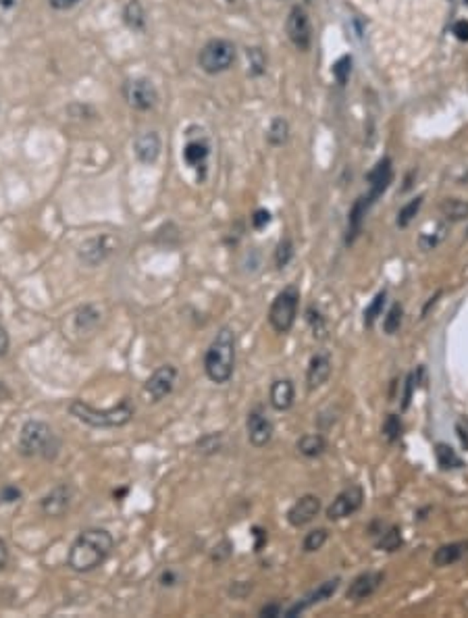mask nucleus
<instances>
[{"instance_id":"f257e3e1","label":"nucleus","mask_w":468,"mask_h":618,"mask_svg":"<svg viewBox=\"0 0 468 618\" xmlns=\"http://www.w3.org/2000/svg\"><path fill=\"white\" fill-rule=\"evenodd\" d=\"M113 547L115 539L106 529H86L71 543L67 554V566L73 572H92L109 560Z\"/></svg>"},{"instance_id":"f03ea898","label":"nucleus","mask_w":468,"mask_h":618,"mask_svg":"<svg viewBox=\"0 0 468 618\" xmlns=\"http://www.w3.org/2000/svg\"><path fill=\"white\" fill-rule=\"evenodd\" d=\"M233 371H236V334L223 327L204 354V373L212 383L223 385L233 377Z\"/></svg>"},{"instance_id":"7ed1b4c3","label":"nucleus","mask_w":468,"mask_h":618,"mask_svg":"<svg viewBox=\"0 0 468 618\" xmlns=\"http://www.w3.org/2000/svg\"><path fill=\"white\" fill-rule=\"evenodd\" d=\"M17 450L24 458L55 460L61 454V437L48 423L40 419H30L21 425Z\"/></svg>"},{"instance_id":"20e7f679","label":"nucleus","mask_w":468,"mask_h":618,"mask_svg":"<svg viewBox=\"0 0 468 618\" xmlns=\"http://www.w3.org/2000/svg\"><path fill=\"white\" fill-rule=\"evenodd\" d=\"M69 412H71V417H75L79 423H84L88 427L119 429V427H125L133 419L135 406L131 404L129 398H123L119 404H115L111 408H104V410H98L92 404L84 402V400H73L69 404Z\"/></svg>"},{"instance_id":"39448f33","label":"nucleus","mask_w":468,"mask_h":618,"mask_svg":"<svg viewBox=\"0 0 468 618\" xmlns=\"http://www.w3.org/2000/svg\"><path fill=\"white\" fill-rule=\"evenodd\" d=\"M298 308H300V289L296 285L283 287L271 308H269V323L277 334H290L298 319Z\"/></svg>"},{"instance_id":"423d86ee","label":"nucleus","mask_w":468,"mask_h":618,"mask_svg":"<svg viewBox=\"0 0 468 618\" xmlns=\"http://www.w3.org/2000/svg\"><path fill=\"white\" fill-rule=\"evenodd\" d=\"M233 63H236V46L225 38L208 40L198 55V65L208 75L225 73L233 67Z\"/></svg>"},{"instance_id":"0eeeda50","label":"nucleus","mask_w":468,"mask_h":618,"mask_svg":"<svg viewBox=\"0 0 468 618\" xmlns=\"http://www.w3.org/2000/svg\"><path fill=\"white\" fill-rule=\"evenodd\" d=\"M364 502V491L360 485H348L346 489H341L335 500L329 504L327 508V518L329 520H344L352 514H356L362 508Z\"/></svg>"},{"instance_id":"6e6552de","label":"nucleus","mask_w":468,"mask_h":618,"mask_svg":"<svg viewBox=\"0 0 468 618\" xmlns=\"http://www.w3.org/2000/svg\"><path fill=\"white\" fill-rule=\"evenodd\" d=\"M123 96L127 104L135 111H152L158 102V92L150 80H129L123 86Z\"/></svg>"},{"instance_id":"1a4fd4ad","label":"nucleus","mask_w":468,"mask_h":618,"mask_svg":"<svg viewBox=\"0 0 468 618\" xmlns=\"http://www.w3.org/2000/svg\"><path fill=\"white\" fill-rule=\"evenodd\" d=\"M175 383H177V369L173 365H160L144 383V394L152 402H160L167 396H171V392L175 390Z\"/></svg>"},{"instance_id":"9d476101","label":"nucleus","mask_w":468,"mask_h":618,"mask_svg":"<svg viewBox=\"0 0 468 618\" xmlns=\"http://www.w3.org/2000/svg\"><path fill=\"white\" fill-rule=\"evenodd\" d=\"M288 38L292 40V44L298 51H308L310 42H312V28H310V19L306 15V11L302 7H294L288 15Z\"/></svg>"},{"instance_id":"9b49d317","label":"nucleus","mask_w":468,"mask_h":618,"mask_svg":"<svg viewBox=\"0 0 468 618\" xmlns=\"http://www.w3.org/2000/svg\"><path fill=\"white\" fill-rule=\"evenodd\" d=\"M113 252H115V239L111 235H94V237H88L79 246L77 256L86 266L94 269L100 262H104Z\"/></svg>"},{"instance_id":"f8f14e48","label":"nucleus","mask_w":468,"mask_h":618,"mask_svg":"<svg viewBox=\"0 0 468 618\" xmlns=\"http://www.w3.org/2000/svg\"><path fill=\"white\" fill-rule=\"evenodd\" d=\"M339 583H341V579H339V576H335V579H329V581L321 583L317 589L308 591L304 597H300L296 603H292L288 610H283V616H288V618H294V616H300L302 612H306L308 608H312V606H317V603H321V601H327L329 597H333V595H335V591L339 589Z\"/></svg>"},{"instance_id":"ddd939ff","label":"nucleus","mask_w":468,"mask_h":618,"mask_svg":"<svg viewBox=\"0 0 468 618\" xmlns=\"http://www.w3.org/2000/svg\"><path fill=\"white\" fill-rule=\"evenodd\" d=\"M246 431H248V442L254 448H265L273 439L275 427H273V421L267 417V412L259 406V408H254V410L248 412Z\"/></svg>"},{"instance_id":"4468645a","label":"nucleus","mask_w":468,"mask_h":618,"mask_svg":"<svg viewBox=\"0 0 468 618\" xmlns=\"http://www.w3.org/2000/svg\"><path fill=\"white\" fill-rule=\"evenodd\" d=\"M321 508H323L321 498L315 496V493H306V496L298 498L292 504V508L288 510V522L292 527H296V529L306 527L321 514Z\"/></svg>"},{"instance_id":"2eb2a0df","label":"nucleus","mask_w":468,"mask_h":618,"mask_svg":"<svg viewBox=\"0 0 468 618\" xmlns=\"http://www.w3.org/2000/svg\"><path fill=\"white\" fill-rule=\"evenodd\" d=\"M73 500V487L69 483H61L57 487H53L42 500H40V508L46 516L50 518H59L63 516Z\"/></svg>"},{"instance_id":"dca6fc26","label":"nucleus","mask_w":468,"mask_h":618,"mask_svg":"<svg viewBox=\"0 0 468 618\" xmlns=\"http://www.w3.org/2000/svg\"><path fill=\"white\" fill-rule=\"evenodd\" d=\"M383 579H385V574L379 572V570L360 572L358 576L352 579V583H350V587L346 591V599H350V601H364V599H368L383 585Z\"/></svg>"},{"instance_id":"f3484780","label":"nucleus","mask_w":468,"mask_h":618,"mask_svg":"<svg viewBox=\"0 0 468 618\" xmlns=\"http://www.w3.org/2000/svg\"><path fill=\"white\" fill-rule=\"evenodd\" d=\"M366 179H368V194H366L364 198H366L368 206H373V204L385 194V190L389 188V183H391V179H393L391 161H389V158H381V161L375 165V169L366 175Z\"/></svg>"},{"instance_id":"a211bd4d","label":"nucleus","mask_w":468,"mask_h":618,"mask_svg":"<svg viewBox=\"0 0 468 618\" xmlns=\"http://www.w3.org/2000/svg\"><path fill=\"white\" fill-rule=\"evenodd\" d=\"M331 369H333V363H331V356L329 352H317L310 356L308 361V369H306V385L308 390H319L323 388L329 377H331Z\"/></svg>"},{"instance_id":"6ab92c4d","label":"nucleus","mask_w":468,"mask_h":618,"mask_svg":"<svg viewBox=\"0 0 468 618\" xmlns=\"http://www.w3.org/2000/svg\"><path fill=\"white\" fill-rule=\"evenodd\" d=\"M135 156L140 163L144 165H154L160 156L162 144H160V136L156 131H146L142 136H138L135 144H133Z\"/></svg>"},{"instance_id":"aec40b11","label":"nucleus","mask_w":468,"mask_h":618,"mask_svg":"<svg viewBox=\"0 0 468 618\" xmlns=\"http://www.w3.org/2000/svg\"><path fill=\"white\" fill-rule=\"evenodd\" d=\"M269 402L279 412L290 410L294 406V402H296V388H294L292 379H277V381H273L271 392H269Z\"/></svg>"},{"instance_id":"412c9836","label":"nucleus","mask_w":468,"mask_h":618,"mask_svg":"<svg viewBox=\"0 0 468 618\" xmlns=\"http://www.w3.org/2000/svg\"><path fill=\"white\" fill-rule=\"evenodd\" d=\"M468 554V539L462 541H451V543H443L435 549L433 554V564L435 566H451L456 562H460L464 556Z\"/></svg>"},{"instance_id":"4be33fe9","label":"nucleus","mask_w":468,"mask_h":618,"mask_svg":"<svg viewBox=\"0 0 468 618\" xmlns=\"http://www.w3.org/2000/svg\"><path fill=\"white\" fill-rule=\"evenodd\" d=\"M368 202L364 196H360L354 206L350 208V215H348V235H346V244H354L362 231V223H364V217H366V210H368Z\"/></svg>"},{"instance_id":"5701e85b","label":"nucleus","mask_w":468,"mask_h":618,"mask_svg":"<svg viewBox=\"0 0 468 618\" xmlns=\"http://www.w3.org/2000/svg\"><path fill=\"white\" fill-rule=\"evenodd\" d=\"M210 154V148L204 140H189L183 148V161L189 167L196 169H204L206 167V158Z\"/></svg>"},{"instance_id":"b1692460","label":"nucleus","mask_w":468,"mask_h":618,"mask_svg":"<svg viewBox=\"0 0 468 618\" xmlns=\"http://www.w3.org/2000/svg\"><path fill=\"white\" fill-rule=\"evenodd\" d=\"M298 452L306 458H317V456H323L325 450H327V439L321 435V433H306L298 439L296 444Z\"/></svg>"},{"instance_id":"393cba45","label":"nucleus","mask_w":468,"mask_h":618,"mask_svg":"<svg viewBox=\"0 0 468 618\" xmlns=\"http://www.w3.org/2000/svg\"><path fill=\"white\" fill-rule=\"evenodd\" d=\"M123 21L129 30L133 32H144L146 28V13L140 0H129L123 9Z\"/></svg>"},{"instance_id":"a878e982","label":"nucleus","mask_w":468,"mask_h":618,"mask_svg":"<svg viewBox=\"0 0 468 618\" xmlns=\"http://www.w3.org/2000/svg\"><path fill=\"white\" fill-rule=\"evenodd\" d=\"M435 458H437V464L443 469V471H456V469H462L464 466V460L456 454V450L443 442L435 444Z\"/></svg>"},{"instance_id":"bb28decb","label":"nucleus","mask_w":468,"mask_h":618,"mask_svg":"<svg viewBox=\"0 0 468 618\" xmlns=\"http://www.w3.org/2000/svg\"><path fill=\"white\" fill-rule=\"evenodd\" d=\"M441 215L447 219V221H464L468 219V202L466 200H460V198H447L441 202L439 206Z\"/></svg>"},{"instance_id":"cd10ccee","label":"nucleus","mask_w":468,"mask_h":618,"mask_svg":"<svg viewBox=\"0 0 468 618\" xmlns=\"http://www.w3.org/2000/svg\"><path fill=\"white\" fill-rule=\"evenodd\" d=\"M385 302H387V291H385V289H381V291L371 300V304L366 306V311H364V327H366V329H373L375 323H377V319L383 317Z\"/></svg>"},{"instance_id":"c85d7f7f","label":"nucleus","mask_w":468,"mask_h":618,"mask_svg":"<svg viewBox=\"0 0 468 618\" xmlns=\"http://www.w3.org/2000/svg\"><path fill=\"white\" fill-rule=\"evenodd\" d=\"M400 545H402V531H400V527L391 525V527H387L385 531L379 533L377 549H381V552H395V549H400Z\"/></svg>"},{"instance_id":"c756f323","label":"nucleus","mask_w":468,"mask_h":618,"mask_svg":"<svg viewBox=\"0 0 468 618\" xmlns=\"http://www.w3.org/2000/svg\"><path fill=\"white\" fill-rule=\"evenodd\" d=\"M100 321V313L96 311V308L92 304H86L82 306L79 311L75 313V325L79 331H88V329H94Z\"/></svg>"},{"instance_id":"7c9ffc66","label":"nucleus","mask_w":468,"mask_h":618,"mask_svg":"<svg viewBox=\"0 0 468 618\" xmlns=\"http://www.w3.org/2000/svg\"><path fill=\"white\" fill-rule=\"evenodd\" d=\"M288 136H290V123L283 119V117H277L273 119L269 131H267V140L271 146H283L288 142Z\"/></svg>"},{"instance_id":"2f4dec72","label":"nucleus","mask_w":468,"mask_h":618,"mask_svg":"<svg viewBox=\"0 0 468 618\" xmlns=\"http://www.w3.org/2000/svg\"><path fill=\"white\" fill-rule=\"evenodd\" d=\"M327 539H329V531H327V529H323V527L312 529V531H308V533L304 535V539H302V549H304L306 554L319 552V549L327 543Z\"/></svg>"},{"instance_id":"473e14b6","label":"nucleus","mask_w":468,"mask_h":618,"mask_svg":"<svg viewBox=\"0 0 468 618\" xmlns=\"http://www.w3.org/2000/svg\"><path fill=\"white\" fill-rule=\"evenodd\" d=\"M402 319H404V308H402V304H400V302L391 304V308H389V311L385 313V317H383V329H385V334H387V336L397 334L400 327H402Z\"/></svg>"},{"instance_id":"72a5a7b5","label":"nucleus","mask_w":468,"mask_h":618,"mask_svg":"<svg viewBox=\"0 0 468 618\" xmlns=\"http://www.w3.org/2000/svg\"><path fill=\"white\" fill-rule=\"evenodd\" d=\"M445 231H447L445 225H435L433 231H422V233L418 235V246H420L422 250H433V248H437V246L445 239Z\"/></svg>"},{"instance_id":"f704fd0d","label":"nucleus","mask_w":468,"mask_h":618,"mask_svg":"<svg viewBox=\"0 0 468 618\" xmlns=\"http://www.w3.org/2000/svg\"><path fill=\"white\" fill-rule=\"evenodd\" d=\"M198 452L206 454V456H212V454H218L223 450V433H206L198 439Z\"/></svg>"},{"instance_id":"c9c22d12","label":"nucleus","mask_w":468,"mask_h":618,"mask_svg":"<svg viewBox=\"0 0 468 618\" xmlns=\"http://www.w3.org/2000/svg\"><path fill=\"white\" fill-rule=\"evenodd\" d=\"M294 254H296V250H294V242H292L290 237H283V239L277 244V248H275V266H277V269H286V266L292 262Z\"/></svg>"},{"instance_id":"e433bc0d","label":"nucleus","mask_w":468,"mask_h":618,"mask_svg":"<svg viewBox=\"0 0 468 618\" xmlns=\"http://www.w3.org/2000/svg\"><path fill=\"white\" fill-rule=\"evenodd\" d=\"M422 206V196H416L414 200H410L408 204H404L397 212V227H408L412 223V219L418 215Z\"/></svg>"},{"instance_id":"4c0bfd02","label":"nucleus","mask_w":468,"mask_h":618,"mask_svg":"<svg viewBox=\"0 0 468 618\" xmlns=\"http://www.w3.org/2000/svg\"><path fill=\"white\" fill-rule=\"evenodd\" d=\"M383 437L387 439V444H395L402 437V421L397 415H389L383 423Z\"/></svg>"},{"instance_id":"58836bf2","label":"nucleus","mask_w":468,"mask_h":618,"mask_svg":"<svg viewBox=\"0 0 468 618\" xmlns=\"http://www.w3.org/2000/svg\"><path fill=\"white\" fill-rule=\"evenodd\" d=\"M306 321H308V325L312 327V336H315V338H325V334H327V323H325V319H323V315H321L319 308H315V306L308 308V311H306Z\"/></svg>"},{"instance_id":"ea45409f","label":"nucleus","mask_w":468,"mask_h":618,"mask_svg":"<svg viewBox=\"0 0 468 618\" xmlns=\"http://www.w3.org/2000/svg\"><path fill=\"white\" fill-rule=\"evenodd\" d=\"M248 63H250V73L252 75H263L267 67V59L261 48H248Z\"/></svg>"},{"instance_id":"a19ab883","label":"nucleus","mask_w":468,"mask_h":618,"mask_svg":"<svg viewBox=\"0 0 468 618\" xmlns=\"http://www.w3.org/2000/svg\"><path fill=\"white\" fill-rule=\"evenodd\" d=\"M416 383H418V375H416V371L408 373V377H406V381H404L402 410H408V406H410V400H412V396H414V390H416Z\"/></svg>"},{"instance_id":"79ce46f5","label":"nucleus","mask_w":468,"mask_h":618,"mask_svg":"<svg viewBox=\"0 0 468 618\" xmlns=\"http://www.w3.org/2000/svg\"><path fill=\"white\" fill-rule=\"evenodd\" d=\"M350 69H352V59L350 57H341L335 65H333V75L339 84H346L350 78Z\"/></svg>"},{"instance_id":"37998d69","label":"nucleus","mask_w":468,"mask_h":618,"mask_svg":"<svg viewBox=\"0 0 468 618\" xmlns=\"http://www.w3.org/2000/svg\"><path fill=\"white\" fill-rule=\"evenodd\" d=\"M17 500H21V489L17 485H5L0 489V502L3 504H13Z\"/></svg>"},{"instance_id":"c03bdc74","label":"nucleus","mask_w":468,"mask_h":618,"mask_svg":"<svg viewBox=\"0 0 468 618\" xmlns=\"http://www.w3.org/2000/svg\"><path fill=\"white\" fill-rule=\"evenodd\" d=\"M250 591H252V583H248V581H238V583H233L229 587V593L233 597H238V599H244Z\"/></svg>"},{"instance_id":"a18cd8bd","label":"nucleus","mask_w":468,"mask_h":618,"mask_svg":"<svg viewBox=\"0 0 468 618\" xmlns=\"http://www.w3.org/2000/svg\"><path fill=\"white\" fill-rule=\"evenodd\" d=\"M271 223V212L265 210V208H259L254 215H252V227L254 229H263Z\"/></svg>"},{"instance_id":"49530a36","label":"nucleus","mask_w":468,"mask_h":618,"mask_svg":"<svg viewBox=\"0 0 468 618\" xmlns=\"http://www.w3.org/2000/svg\"><path fill=\"white\" fill-rule=\"evenodd\" d=\"M158 583H160L162 587H173V585L179 583V574H177L173 568H165V570L160 572V576H158Z\"/></svg>"},{"instance_id":"de8ad7c7","label":"nucleus","mask_w":468,"mask_h":618,"mask_svg":"<svg viewBox=\"0 0 468 618\" xmlns=\"http://www.w3.org/2000/svg\"><path fill=\"white\" fill-rule=\"evenodd\" d=\"M261 616H269V618H277V616H283V606L279 601H271V603H265L261 608Z\"/></svg>"},{"instance_id":"09e8293b","label":"nucleus","mask_w":468,"mask_h":618,"mask_svg":"<svg viewBox=\"0 0 468 618\" xmlns=\"http://www.w3.org/2000/svg\"><path fill=\"white\" fill-rule=\"evenodd\" d=\"M451 32H453V36H456L458 40H462V42H468V21H466V19H460V21H456V24H453V28H451Z\"/></svg>"},{"instance_id":"8fccbe9b","label":"nucleus","mask_w":468,"mask_h":618,"mask_svg":"<svg viewBox=\"0 0 468 618\" xmlns=\"http://www.w3.org/2000/svg\"><path fill=\"white\" fill-rule=\"evenodd\" d=\"M11 348V338L5 325H0V356H5Z\"/></svg>"},{"instance_id":"3c124183","label":"nucleus","mask_w":468,"mask_h":618,"mask_svg":"<svg viewBox=\"0 0 468 618\" xmlns=\"http://www.w3.org/2000/svg\"><path fill=\"white\" fill-rule=\"evenodd\" d=\"M9 558H11L9 545H7V541L3 537H0V570H5L9 566Z\"/></svg>"},{"instance_id":"603ef678","label":"nucleus","mask_w":468,"mask_h":618,"mask_svg":"<svg viewBox=\"0 0 468 618\" xmlns=\"http://www.w3.org/2000/svg\"><path fill=\"white\" fill-rule=\"evenodd\" d=\"M82 0H50V5L57 9V11H67V9H73L75 5H79Z\"/></svg>"},{"instance_id":"864d4df0","label":"nucleus","mask_w":468,"mask_h":618,"mask_svg":"<svg viewBox=\"0 0 468 618\" xmlns=\"http://www.w3.org/2000/svg\"><path fill=\"white\" fill-rule=\"evenodd\" d=\"M254 535H256V539H259V541H256V552H259V549H261V545H263V539H267V537L263 535V531H261L259 527L254 529Z\"/></svg>"},{"instance_id":"5fc2aeb1","label":"nucleus","mask_w":468,"mask_h":618,"mask_svg":"<svg viewBox=\"0 0 468 618\" xmlns=\"http://www.w3.org/2000/svg\"><path fill=\"white\" fill-rule=\"evenodd\" d=\"M462 606H464V610H466V612H468V595H466V597H464V601H462Z\"/></svg>"},{"instance_id":"6e6d98bb","label":"nucleus","mask_w":468,"mask_h":618,"mask_svg":"<svg viewBox=\"0 0 468 618\" xmlns=\"http://www.w3.org/2000/svg\"><path fill=\"white\" fill-rule=\"evenodd\" d=\"M306 3H310V0H306Z\"/></svg>"}]
</instances>
